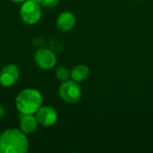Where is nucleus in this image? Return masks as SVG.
Returning a JSON list of instances; mask_svg holds the SVG:
<instances>
[{"instance_id":"dca6fc26","label":"nucleus","mask_w":153,"mask_h":153,"mask_svg":"<svg viewBox=\"0 0 153 153\" xmlns=\"http://www.w3.org/2000/svg\"><path fill=\"white\" fill-rule=\"evenodd\" d=\"M0 84H1V83H0Z\"/></svg>"},{"instance_id":"f03ea898","label":"nucleus","mask_w":153,"mask_h":153,"mask_svg":"<svg viewBox=\"0 0 153 153\" xmlns=\"http://www.w3.org/2000/svg\"><path fill=\"white\" fill-rule=\"evenodd\" d=\"M43 104V96L34 88H26L18 93L15 106L21 114L35 115Z\"/></svg>"},{"instance_id":"39448f33","label":"nucleus","mask_w":153,"mask_h":153,"mask_svg":"<svg viewBox=\"0 0 153 153\" xmlns=\"http://www.w3.org/2000/svg\"><path fill=\"white\" fill-rule=\"evenodd\" d=\"M34 60L36 65L42 70L53 69L57 61L56 53L48 48H39L35 51Z\"/></svg>"},{"instance_id":"ddd939ff","label":"nucleus","mask_w":153,"mask_h":153,"mask_svg":"<svg viewBox=\"0 0 153 153\" xmlns=\"http://www.w3.org/2000/svg\"><path fill=\"white\" fill-rule=\"evenodd\" d=\"M4 116V107L0 104V119Z\"/></svg>"},{"instance_id":"423d86ee","label":"nucleus","mask_w":153,"mask_h":153,"mask_svg":"<svg viewBox=\"0 0 153 153\" xmlns=\"http://www.w3.org/2000/svg\"><path fill=\"white\" fill-rule=\"evenodd\" d=\"M21 75L20 69L13 64L6 65L0 71V83L4 87H11L14 85Z\"/></svg>"},{"instance_id":"9d476101","label":"nucleus","mask_w":153,"mask_h":153,"mask_svg":"<svg viewBox=\"0 0 153 153\" xmlns=\"http://www.w3.org/2000/svg\"><path fill=\"white\" fill-rule=\"evenodd\" d=\"M90 75V68L86 65H77L71 70V79L78 83L84 82Z\"/></svg>"},{"instance_id":"20e7f679","label":"nucleus","mask_w":153,"mask_h":153,"mask_svg":"<svg viewBox=\"0 0 153 153\" xmlns=\"http://www.w3.org/2000/svg\"><path fill=\"white\" fill-rule=\"evenodd\" d=\"M58 93L64 101L70 104L77 103L82 98V90L79 83L73 81L72 79L61 83Z\"/></svg>"},{"instance_id":"6e6552de","label":"nucleus","mask_w":153,"mask_h":153,"mask_svg":"<svg viewBox=\"0 0 153 153\" xmlns=\"http://www.w3.org/2000/svg\"><path fill=\"white\" fill-rule=\"evenodd\" d=\"M56 23L57 29L60 31L67 32L74 27L76 23V18L73 13L69 11H65V12L61 13L57 16Z\"/></svg>"},{"instance_id":"0eeeda50","label":"nucleus","mask_w":153,"mask_h":153,"mask_svg":"<svg viewBox=\"0 0 153 153\" xmlns=\"http://www.w3.org/2000/svg\"><path fill=\"white\" fill-rule=\"evenodd\" d=\"M39 124L44 127H49L57 121V112L50 106H41L35 114Z\"/></svg>"},{"instance_id":"9b49d317","label":"nucleus","mask_w":153,"mask_h":153,"mask_svg":"<svg viewBox=\"0 0 153 153\" xmlns=\"http://www.w3.org/2000/svg\"><path fill=\"white\" fill-rule=\"evenodd\" d=\"M55 74H56V78L62 82L71 78V71L66 66H64V65L58 66L56 69Z\"/></svg>"},{"instance_id":"f8f14e48","label":"nucleus","mask_w":153,"mask_h":153,"mask_svg":"<svg viewBox=\"0 0 153 153\" xmlns=\"http://www.w3.org/2000/svg\"><path fill=\"white\" fill-rule=\"evenodd\" d=\"M41 7L44 8H54L56 7L60 0H35Z\"/></svg>"},{"instance_id":"f257e3e1","label":"nucleus","mask_w":153,"mask_h":153,"mask_svg":"<svg viewBox=\"0 0 153 153\" xmlns=\"http://www.w3.org/2000/svg\"><path fill=\"white\" fill-rule=\"evenodd\" d=\"M28 150L27 134L20 128H8L0 134V153H25Z\"/></svg>"},{"instance_id":"4468645a","label":"nucleus","mask_w":153,"mask_h":153,"mask_svg":"<svg viewBox=\"0 0 153 153\" xmlns=\"http://www.w3.org/2000/svg\"><path fill=\"white\" fill-rule=\"evenodd\" d=\"M11 1L13 2V3H17V4H18V3H22H22H23L24 1H26V0H11Z\"/></svg>"},{"instance_id":"2eb2a0df","label":"nucleus","mask_w":153,"mask_h":153,"mask_svg":"<svg viewBox=\"0 0 153 153\" xmlns=\"http://www.w3.org/2000/svg\"><path fill=\"white\" fill-rule=\"evenodd\" d=\"M138 1H143V0H138Z\"/></svg>"},{"instance_id":"1a4fd4ad","label":"nucleus","mask_w":153,"mask_h":153,"mask_svg":"<svg viewBox=\"0 0 153 153\" xmlns=\"http://www.w3.org/2000/svg\"><path fill=\"white\" fill-rule=\"evenodd\" d=\"M39 122L36 116L30 114H21L19 119L20 129L26 134H33L39 127Z\"/></svg>"},{"instance_id":"7ed1b4c3","label":"nucleus","mask_w":153,"mask_h":153,"mask_svg":"<svg viewBox=\"0 0 153 153\" xmlns=\"http://www.w3.org/2000/svg\"><path fill=\"white\" fill-rule=\"evenodd\" d=\"M41 6L35 0H26L21 5V19L28 25H34L38 23L41 18Z\"/></svg>"}]
</instances>
